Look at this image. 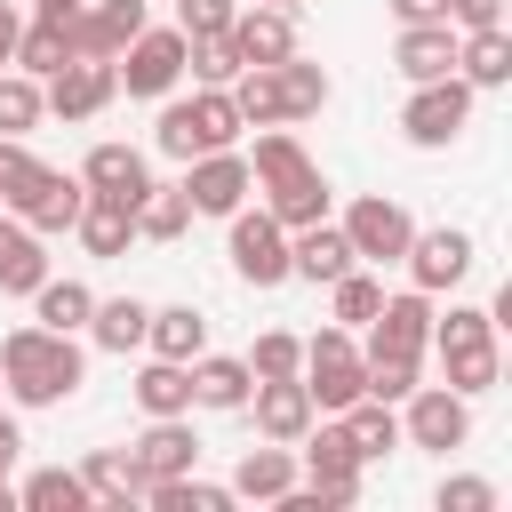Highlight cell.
Masks as SVG:
<instances>
[{"label":"cell","instance_id":"obj_21","mask_svg":"<svg viewBox=\"0 0 512 512\" xmlns=\"http://www.w3.org/2000/svg\"><path fill=\"white\" fill-rule=\"evenodd\" d=\"M48 280V248H40V232L8 208L0 216V296H32Z\"/></svg>","mask_w":512,"mask_h":512},{"label":"cell","instance_id":"obj_33","mask_svg":"<svg viewBox=\"0 0 512 512\" xmlns=\"http://www.w3.org/2000/svg\"><path fill=\"white\" fill-rule=\"evenodd\" d=\"M88 304H96L88 280H56V272H48V280L32 288V320H40V328H64V336L88 328Z\"/></svg>","mask_w":512,"mask_h":512},{"label":"cell","instance_id":"obj_45","mask_svg":"<svg viewBox=\"0 0 512 512\" xmlns=\"http://www.w3.org/2000/svg\"><path fill=\"white\" fill-rule=\"evenodd\" d=\"M368 360V400H408L416 392V360H392V352H360Z\"/></svg>","mask_w":512,"mask_h":512},{"label":"cell","instance_id":"obj_55","mask_svg":"<svg viewBox=\"0 0 512 512\" xmlns=\"http://www.w3.org/2000/svg\"><path fill=\"white\" fill-rule=\"evenodd\" d=\"M256 8H304V0H256Z\"/></svg>","mask_w":512,"mask_h":512},{"label":"cell","instance_id":"obj_13","mask_svg":"<svg viewBox=\"0 0 512 512\" xmlns=\"http://www.w3.org/2000/svg\"><path fill=\"white\" fill-rule=\"evenodd\" d=\"M8 208H16V216L40 232V240H48V232H72V224H80V208H88V184H80V176H64V168H40V176H32V184H24Z\"/></svg>","mask_w":512,"mask_h":512},{"label":"cell","instance_id":"obj_17","mask_svg":"<svg viewBox=\"0 0 512 512\" xmlns=\"http://www.w3.org/2000/svg\"><path fill=\"white\" fill-rule=\"evenodd\" d=\"M248 408H256V432H264V440H280V448H296V440H304V424L320 416V408H312V392H304V376L248 384Z\"/></svg>","mask_w":512,"mask_h":512},{"label":"cell","instance_id":"obj_44","mask_svg":"<svg viewBox=\"0 0 512 512\" xmlns=\"http://www.w3.org/2000/svg\"><path fill=\"white\" fill-rule=\"evenodd\" d=\"M328 296H336V328H368V320H376V304H384V280L344 272V280H328Z\"/></svg>","mask_w":512,"mask_h":512},{"label":"cell","instance_id":"obj_32","mask_svg":"<svg viewBox=\"0 0 512 512\" xmlns=\"http://www.w3.org/2000/svg\"><path fill=\"white\" fill-rule=\"evenodd\" d=\"M80 488H88V504H128V496H144V472L128 448H96L80 464Z\"/></svg>","mask_w":512,"mask_h":512},{"label":"cell","instance_id":"obj_15","mask_svg":"<svg viewBox=\"0 0 512 512\" xmlns=\"http://www.w3.org/2000/svg\"><path fill=\"white\" fill-rule=\"evenodd\" d=\"M360 256H352V240H344V224H296L288 232V280H312V288H328V280H344Z\"/></svg>","mask_w":512,"mask_h":512},{"label":"cell","instance_id":"obj_20","mask_svg":"<svg viewBox=\"0 0 512 512\" xmlns=\"http://www.w3.org/2000/svg\"><path fill=\"white\" fill-rule=\"evenodd\" d=\"M80 184L96 192V200H144V184H152V168H144V152L136 144H96L88 160H80Z\"/></svg>","mask_w":512,"mask_h":512},{"label":"cell","instance_id":"obj_19","mask_svg":"<svg viewBox=\"0 0 512 512\" xmlns=\"http://www.w3.org/2000/svg\"><path fill=\"white\" fill-rule=\"evenodd\" d=\"M144 24H152V16H144V0H96V8H80V16H72V56H104V64H112Z\"/></svg>","mask_w":512,"mask_h":512},{"label":"cell","instance_id":"obj_6","mask_svg":"<svg viewBox=\"0 0 512 512\" xmlns=\"http://www.w3.org/2000/svg\"><path fill=\"white\" fill-rule=\"evenodd\" d=\"M112 72H120V88H128V96H168V88L184 80V32H176V24H168V32H160V24H144V32L112 56Z\"/></svg>","mask_w":512,"mask_h":512},{"label":"cell","instance_id":"obj_30","mask_svg":"<svg viewBox=\"0 0 512 512\" xmlns=\"http://www.w3.org/2000/svg\"><path fill=\"white\" fill-rule=\"evenodd\" d=\"M144 344H152L160 360H200V352H208V320H200L192 304H168V312L144 320Z\"/></svg>","mask_w":512,"mask_h":512},{"label":"cell","instance_id":"obj_46","mask_svg":"<svg viewBox=\"0 0 512 512\" xmlns=\"http://www.w3.org/2000/svg\"><path fill=\"white\" fill-rule=\"evenodd\" d=\"M232 0H176V32L184 40H200V32H232Z\"/></svg>","mask_w":512,"mask_h":512},{"label":"cell","instance_id":"obj_22","mask_svg":"<svg viewBox=\"0 0 512 512\" xmlns=\"http://www.w3.org/2000/svg\"><path fill=\"white\" fill-rule=\"evenodd\" d=\"M232 48H240V64L296 56V8H248V16H232Z\"/></svg>","mask_w":512,"mask_h":512},{"label":"cell","instance_id":"obj_5","mask_svg":"<svg viewBox=\"0 0 512 512\" xmlns=\"http://www.w3.org/2000/svg\"><path fill=\"white\" fill-rule=\"evenodd\" d=\"M464 120H472V80H464V72H448V80H416V96H408V112H400L408 144H424V152L456 144Z\"/></svg>","mask_w":512,"mask_h":512},{"label":"cell","instance_id":"obj_34","mask_svg":"<svg viewBox=\"0 0 512 512\" xmlns=\"http://www.w3.org/2000/svg\"><path fill=\"white\" fill-rule=\"evenodd\" d=\"M144 504H160V512H232L240 496L216 488V480H200V472H176V480H152Z\"/></svg>","mask_w":512,"mask_h":512},{"label":"cell","instance_id":"obj_14","mask_svg":"<svg viewBox=\"0 0 512 512\" xmlns=\"http://www.w3.org/2000/svg\"><path fill=\"white\" fill-rule=\"evenodd\" d=\"M432 344V296L408 288V296H384L376 320H368V352H392V360H424Z\"/></svg>","mask_w":512,"mask_h":512},{"label":"cell","instance_id":"obj_52","mask_svg":"<svg viewBox=\"0 0 512 512\" xmlns=\"http://www.w3.org/2000/svg\"><path fill=\"white\" fill-rule=\"evenodd\" d=\"M16 32H24V16H16V0H0V72L16 64Z\"/></svg>","mask_w":512,"mask_h":512},{"label":"cell","instance_id":"obj_31","mask_svg":"<svg viewBox=\"0 0 512 512\" xmlns=\"http://www.w3.org/2000/svg\"><path fill=\"white\" fill-rule=\"evenodd\" d=\"M248 360H216V352H200L192 360V408H248Z\"/></svg>","mask_w":512,"mask_h":512},{"label":"cell","instance_id":"obj_9","mask_svg":"<svg viewBox=\"0 0 512 512\" xmlns=\"http://www.w3.org/2000/svg\"><path fill=\"white\" fill-rule=\"evenodd\" d=\"M112 96H120V72H112L104 56H72V64H56V72L40 80V104H48L56 120H96Z\"/></svg>","mask_w":512,"mask_h":512},{"label":"cell","instance_id":"obj_53","mask_svg":"<svg viewBox=\"0 0 512 512\" xmlns=\"http://www.w3.org/2000/svg\"><path fill=\"white\" fill-rule=\"evenodd\" d=\"M16 456H24V432H16V416H0V472H16Z\"/></svg>","mask_w":512,"mask_h":512},{"label":"cell","instance_id":"obj_12","mask_svg":"<svg viewBox=\"0 0 512 512\" xmlns=\"http://www.w3.org/2000/svg\"><path fill=\"white\" fill-rule=\"evenodd\" d=\"M248 192H256V176H248V160H240L232 144L184 160V200H192V216H232Z\"/></svg>","mask_w":512,"mask_h":512},{"label":"cell","instance_id":"obj_42","mask_svg":"<svg viewBox=\"0 0 512 512\" xmlns=\"http://www.w3.org/2000/svg\"><path fill=\"white\" fill-rule=\"evenodd\" d=\"M48 104H40V80L32 72H0V136H32V120H40Z\"/></svg>","mask_w":512,"mask_h":512},{"label":"cell","instance_id":"obj_35","mask_svg":"<svg viewBox=\"0 0 512 512\" xmlns=\"http://www.w3.org/2000/svg\"><path fill=\"white\" fill-rule=\"evenodd\" d=\"M184 224H192L184 184H144V200H136V240H176Z\"/></svg>","mask_w":512,"mask_h":512},{"label":"cell","instance_id":"obj_10","mask_svg":"<svg viewBox=\"0 0 512 512\" xmlns=\"http://www.w3.org/2000/svg\"><path fill=\"white\" fill-rule=\"evenodd\" d=\"M400 440L408 448H464L472 440V408H464V392H448V384H416L408 392V416H400Z\"/></svg>","mask_w":512,"mask_h":512},{"label":"cell","instance_id":"obj_11","mask_svg":"<svg viewBox=\"0 0 512 512\" xmlns=\"http://www.w3.org/2000/svg\"><path fill=\"white\" fill-rule=\"evenodd\" d=\"M344 240H352V256H368V264H400V256H408V240H416V224H408V208H400V200L368 192V200H352V208H344Z\"/></svg>","mask_w":512,"mask_h":512},{"label":"cell","instance_id":"obj_54","mask_svg":"<svg viewBox=\"0 0 512 512\" xmlns=\"http://www.w3.org/2000/svg\"><path fill=\"white\" fill-rule=\"evenodd\" d=\"M8 504H16V488H8V472H0V512H8Z\"/></svg>","mask_w":512,"mask_h":512},{"label":"cell","instance_id":"obj_47","mask_svg":"<svg viewBox=\"0 0 512 512\" xmlns=\"http://www.w3.org/2000/svg\"><path fill=\"white\" fill-rule=\"evenodd\" d=\"M32 176H40V160L24 152V136H0V208H8V200H16Z\"/></svg>","mask_w":512,"mask_h":512},{"label":"cell","instance_id":"obj_36","mask_svg":"<svg viewBox=\"0 0 512 512\" xmlns=\"http://www.w3.org/2000/svg\"><path fill=\"white\" fill-rule=\"evenodd\" d=\"M344 432H352L360 456H392V448H400V416H392V400H368V392L344 408Z\"/></svg>","mask_w":512,"mask_h":512},{"label":"cell","instance_id":"obj_8","mask_svg":"<svg viewBox=\"0 0 512 512\" xmlns=\"http://www.w3.org/2000/svg\"><path fill=\"white\" fill-rule=\"evenodd\" d=\"M296 448H304V472H312V488H320L328 504H352V496H360V464H368V456L352 448L344 416H336V424H320V416H312Z\"/></svg>","mask_w":512,"mask_h":512},{"label":"cell","instance_id":"obj_51","mask_svg":"<svg viewBox=\"0 0 512 512\" xmlns=\"http://www.w3.org/2000/svg\"><path fill=\"white\" fill-rule=\"evenodd\" d=\"M80 8H88V0H32V24H64V32H72Z\"/></svg>","mask_w":512,"mask_h":512},{"label":"cell","instance_id":"obj_16","mask_svg":"<svg viewBox=\"0 0 512 512\" xmlns=\"http://www.w3.org/2000/svg\"><path fill=\"white\" fill-rule=\"evenodd\" d=\"M472 256H480V248H472V232L432 224V232H416V240H408V256H400V264H408V272H416V288L432 296V288H456V280L472 272Z\"/></svg>","mask_w":512,"mask_h":512},{"label":"cell","instance_id":"obj_38","mask_svg":"<svg viewBox=\"0 0 512 512\" xmlns=\"http://www.w3.org/2000/svg\"><path fill=\"white\" fill-rule=\"evenodd\" d=\"M56 64H72V32H64V24H24V32H16V72L48 80Z\"/></svg>","mask_w":512,"mask_h":512},{"label":"cell","instance_id":"obj_43","mask_svg":"<svg viewBox=\"0 0 512 512\" xmlns=\"http://www.w3.org/2000/svg\"><path fill=\"white\" fill-rule=\"evenodd\" d=\"M304 368V336H288V328H264L256 344H248V376L256 384H272V376H296Z\"/></svg>","mask_w":512,"mask_h":512},{"label":"cell","instance_id":"obj_2","mask_svg":"<svg viewBox=\"0 0 512 512\" xmlns=\"http://www.w3.org/2000/svg\"><path fill=\"white\" fill-rule=\"evenodd\" d=\"M248 176H256V192H264V208L296 232V224H320L328 216V176L312 168V152L288 136V120L280 128H264L256 136V152H248Z\"/></svg>","mask_w":512,"mask_h":512},{"label":"cell","instance_id":"obj_50","mask_svg":"<svg viewBox=\"0 0 512 512\" xmlns=\"http://www.w3.org/2000/svg\"><path fill=\"white\" fill-rule=\"evenodd\" d=\"M392 16H400V24H440L448 0H392Z\"/></svg>","mask_w":512,"mask_h":512},{"label":"cell","instance_id":"obj_24","mask_svg":"<svg viewBox=\"0 0 512 512\" xmlns=\"http://www.w3.org/2000/svg\"><path fill=\"white\" fill-rule=\"evenodd\" d=\"M288 488H296V456L280 440H264V448H248L232 464V496H248V504H280Z\"/></svg>","mask_w":512,"mask_h":512},{"label":"cell","instance_id":"obj_1","mask_svg":"<svg viewBox=\"0 0 512 512\" xmlns=\"http://www.w3.org/2000/svg\"><path fill=\"white\" fill-rule=\"evenodd\" d=\"M80 376H88V360H80V344L64 336V328H8L0 336V384L16 392V408H56V400H72L80 392Z\"/></svg>","mask_w":512,"mask_h":512},{"label":"cell","instance_id":"obj_4","mask_svg":"<svg viewBox=\"0 0 512 512\" xmlns=\"http://www.w3.org/2000/svg\"><path fill=\"white\" fill-rule=\"evenodd\" d=\"M304 392H312V408H328V416H344L360 392H368V360H360V344H352V328H320L312 344H304Z\"/></svg>","mask_w":512,"mask_h":512},{"label":"cell","instance_id":"obj_23","mask_svg":"<svg viewBox=\"0 0 512 512\" xmlns=\"http://www.w3.org/2000/svg\"><path fill=\"white\" fill-rule=\"evenodd\" d=\"M392 64H400L408 80H448V72H456V24H448V16H440V24H400Z\"/></svg>","mask_w":512,"mask_h":512},{"label":"cell","instance_id":"obj_48","mask_svg":"<svg viewBox=\"0 0 512 512\" xmlns=\"http://www.w3.org/2000/svg\"><path fill=\"white\" fill-rule=\"evenodd\" d=\"M488 504H496V480H472V472L440 480V512H488Z\"/></svg>","mask_w":512,"mask_h":512},{"label":"cell","instance_id":"obj_27","mask_svg":"<svg viewBox=\"0 0 512 512\" xmlns=\"http://www.w3.org/2000/svg\"><path fill=\"white\" fill-rule=\"evenodd\" d=\"M72 232H80V248H88V256H128V240H136V208H128V200H96V192H88V208H80V224H72Z\"/></svg>","mask_w":512,"mask_h":512},{"label":"cell","instance_id":"obj_3","mask_svg":"<svg viewBox=\"0 0 512 512\" xmlns=\"http://www.w3.org/2000/svg\"><path fill=\"white\" fill-rule=\"evenodd\" d=\"M232 136H240L232 88H200V96H176V104H160V128H152V144H160L168 160H200V152H224Z\"/></svg>","mask_w":512,"mask_h":512},{"label":"cell","instance_id":"obj_28","mask_svg":"<svg viewBox=\"0 0 512 512\" xmlns=\"http://www.w3.org/2000/svg\"><path fill=\"white\" fill-rule=\"evenodd\" d=\"M144 320H152L144 296H104V304H88V336H96V352H136V344H144Z\"/></svg>","mask_w":512,"mask_h":512},{"label":"cell","instance_id":"obj_7","mask_svg":"<svg viewBox=\"0 0 512 512\" xmlns=\"http://www.w3.org/2000/svg\"><path fill=\"white\" fill-rule=\"evenodd\" d=\"M232 272L248 280V288H280L288 280V224L272 216V208H232Z\"/></svg>","mask_w":512,"mask_h":512},{"label":"cell","instance_id":"obj_39","mask_svg":"<svg viewBox=\"0 0 512 512\" xmlns=\"http://www.w3.org/2000/svg\"><path fill=\"white\" fill-rule=\"evenodd\" d=\"M272 72H280V104H288V120H312V112L328 104V72H320V64H304V56H280Z\"/></svg>","mask_w":512,"mask_h":512},{"label":"cell","instance_id":"obj_41","mask_svg":"<svg viewBox=\"0 0 512 512\" xmlns=\"http://www.w3.org/2000/svg\"><path fill=\"white\" fill-rule=\"evenodd\" d=\"M16 504H32V512H80V504H88V488H80V472L48 464V472H32V480L16 488Z\"/></svg>","mask_w":512,"mask_h":512},{"label":"cell","instance_id":"obj_37","mask_svg":"<svg viewBox=\"0 0 512 512\" xmlns=\"http://www.w3.org/2000/svg\"><path fill=\"white\" fill-rule=\"evenodd\" d=\"M440 368H448V392H496V376H504V360H496V336L488 344H456V352H440Z\"/></svg>","mask_w":512,"mask_h":512},{"label":"cell","instance_id":"obj_40","mask_svg":"<svg viewBox=\"0 0 512 512\" xmlns=\"http://www.w3.org/2000/svg\"><path fill=\"white\" fill-rule=\"evenodd\" d=\"M184 72H192L200 88H224V80L240 72V48H232V32H200V40H184Z\"/></svg>","mask_w":512,"mask_h":512},{"label":"cell","instance_id":"obj_25","mask_svg":"<svg viewBox=\"0 0 512 512\" xmlns=\"http://www.w3.org/2000/svg\"><path fill=\"white\" fill-rule=\"evenodd\" d=\"M136 408L144 416H192V360H160L152 352V368H136Z\"/></svg>","mask_w":512,"mask_h":512},{"label":"cell","instance_id":"obj_49","mask_svg":"<svg viewBox=\"0 0 512 512\" xmlns=\"http://www.w3.org/2000/svg\"><path fill=\"white\" fill-rule=\"evenodd\" d=\"M448 24L456 32H496L504 24V0H448Z\"/></svg>","mask_w":512,"mask_h":512},{"label":"cell","instance_id":"obj_29","mask_svg":"<svg viewBox=\"0 0 512 512\" xmlns=\"http://www.w3.org/2000/svg\"><path fill=\"white\" fill-rule=\"evenodd\" d=\"M456 72L472 80V88H504L512 80V32L496 24V32H464L456 40Z\"/></svg>","mask_w":512,"mask_h":512},{"label":"cell","instance_id":"obj_18","mask_svg":"<svg viewBox=\"0 0 512 512\" xmlns=\"http://www.w3.org/2000/svg\"><path fill=\"white\" fill-rule=\"evenodd\" d=\"M128 456H136V472H144V488H152V480L192 472V464H200V440H192V424H184V416H152V424L128 440Z\"/></svg>","mask_w":512,"mask_h":512},{"label":"cell","instance_id":"obj_26","mask_svg":"<svg viewBox=\"0 0 512 512\" xmlns=\"http://www.w3.org/2000/svg\"><path fill=\"white\" fill-rule=\"evenodd\" d=\"M224 88H232L240 128H280V120H288V104H280V72H272V64H240Z\"/></svg>","mask_w":512,"mask_h":512}]
</instances>
